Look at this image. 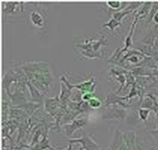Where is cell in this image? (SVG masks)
Listing matches in <instances>:
<instances>
[{"label": "cell", "instance_id": "1", "mask_svg": "<svg viewBox=\"0 0 158 150\" xmlns=\"http://www.w3.org/2000/svg\"><path fill=\"white\" fill-rule=\"evenodd\" d=\"M143 140L134 132H123L116 129L107 150H144Z\"/></svg>", "mask_w": 158, "mask_h": 150}, {"label": "cell", "instance_id": "2", "mask_svg": "<svg viewBox=\"0 0 158 150\" xmlns=\"http://www.w3.org/2000/svg\"><path fill=\"white\" fill-rule=\"evenodd\" d=\"M71 144L73 143H80L81 147L80 150H100L103 149V146L97 144L91 136L86 134L84 131H83V137L80 139H73V140H68Z\"/></svg>", "mask_w": 158, "mask_h": 150}, {"label": "cell", "instance_id": "3", "mask_svg": "<svg viewBox=\"0 0 158 150\" xmlns=\"http://www.w3.org/2000/svg\"><path fill=\"white\" fill-rule=\"evenodd\" d=\"M41 8L35 9L29 14V20L32 26L38 29H43L47 24V16Z\"/></svg>", "mask_w": 158, "mask_h": 150}, {"label": "cell", "instance_id": "4", "mask_svg": "<svg viewBox=\"0 0 158 150\" xmlns=\"http://www.w3.org/2000/svg\"><path fill=\"white\" fill-rule=\"evenodd\" d=\"M127 116V112L124 109H116V108H110L103 114V120H123Z\"/></svg>", "mask_w": 158, "mask_h": 150}, {"label": "cell", "instance_id": "5", "mask_svg": "<svg viewBox=\"0 0 158 150\" xmlns=\"http://www.w3.org/2000/svg\"><path fill=\"white\" fill-rule=\"evenodd\" d=\"M86 124V121L85 119H81L79 120H74L71 124L66 125L63 127L64 132L66 136H70L73 134V132L78 129H80L81 127L84 126Z\"/></svg>", "mask_w": 158, "mask_h": 150}, {"label": "cell", "instance_id": "6", "mask_svg": "<svg viewBox=\"0 0 158 150\" xmlns=\"http://www.w3.org/2000/svg\"><path fill=\"white\" fill-rule=\"evenodd\" d=\"M120 26H121V22L117 21V20L115 19V18H112L107 23L103 24V26H102V27H108L110 29V30H111L113 32V31L115 30V29Z\"/></svg>", "mask_w": 158, "mask_h": 150}, {"label": "cell", "instance_id": "7", "mask_svg": "<svg viewBox=\"0 0 158 150\" xmlns=\"http://www.w3.org/2000/svg\"><path fill=\"white\" fill-rule=\"evenodd\" d=\"M123 3L122 2L120 1H108L106 2V4L107 6L113 10H115L117 12H120V9H121V6Z\"/></svg>", "mask_w": 158, "mask_h": 150}, {"label": "cell", "instance_id": "8", "mask_svg": "<svg viewBox=\"0 0 158 150\" xmlns=\"http://www.w3.org/2000/svg\"><path fill=\"white\" fill-rule=\"evenodd\" d=\"M88 104H89V106H90L91 108H93V109H98V108H100V106H101L102 102L100 101L98 98L94 96V98H92L89 102H88Z\"/></svg>", "mask_w": 158, "mask_h": 150}, {"label": "cell", "instance_id": "9", "mask_svg": "<svg viewBox=\"0 0 158 150\" xmlns=\"http://www.w3.org/2000/svg\"><path fill=\"white\" fill-rule=\"evenodd\" d=\"M151 110L148 109H139V116H140V118L143 120L144 123L147 122V119H148V114L150 113Z\"/></svg>", "mask_w": 158, "mask_h": 150}, {"label": "cell", "instance_id": "10", "mask_svg": "<svg viewBox=\"0 0 158 150\" xmlns=\"http://www.w3.org/2000/svg\"><path fill=\"white\" fill-rule=\"evenodd\" d=\"M28 86H29V89H31V92H32V95L33 98H35L36 99V100H39L40 98H41V95H40V92L39 91H37V89H35V87H34L32 85H31L30 83H28Z\"/></svg>", "mask_w": 158, "mask_h": 150}, {"label": "cell", "instance_id": "11", "mask_svg": "<svg viewBox=\"0 0 158 150\" xmlns=\"http://www.w3.org/2000/svg\"><path fill=\"white\" fill-rule=\"evenodd\" d=\"M149 132L151 134H152V135L155 137V139L157 140V146H158V129H155V130L149 131Z\"/></svg>", "mask_w": 158, "mask_h": 150}, {"label": "cell", "instance_id": "12", "mask_svg": "<svg viewBox=\"0 0 158 150\" xmlns=\"http://www.w3.org/2000/svg\"><path fill=\"white\" fill-rule=\"evenodd\" d=\"M153 20L154 21V22L156 23V24H158V12H157V13L154 15V18H153Z\"/></svg>", "mask_w": 158, "mask_h": 150}, {"label": "cell", "instance_id": "13", "mask_svg": "<svg viewBox=\"0 0 158 150\" xmlns=\"http://www.w3.org/2000/svg\"><path fill=\"white\" fill-rule=\"evenodd\" d=\"M72 148H73V144H71V143H70V144L69 145V147H68L66 150H72ZM49 149H50V150H56L55 149H53V148H52V146H51V147L49 148Z\"/></svg>", "mask_w": 158, "mask_h": 150}, {"label": "cell", "instance_id": "14", "mask_svg": "<svg viewBox=\"0 0 158 150\" xmlns=\"http://www.w3.org/2000/svg\"><path fill=\"white\" fill-rule=\"evenodd\" d=\"M153 75H157V76H158V70L156 71L155 72H154V73H153Z\"/></svg>", "mask_w": 158, "mask_h": 150}, {"label": "cell", "instance_id": "15", "mask_svg": "<svg viewBox=\"0 0 158 150\" xmlns=\"http://www.w3.org/2000/svg\"><path fill=\"white\" fill-rule=\"evenodd\" d=\"M154 94H155V95H157V97H158V91H157V92H154Z\"/></svg>", "mask_w": 158, "mask_h": 150}, {"label": "cell", "instance_id": "16", "mask_svg": "<svg viewBox=\"0 0 158 150\" xmlns=\"http://www.w3.org/2000/svg\"><path fill=\"white\" fill-rule=\"evenodd\" d=\"M156 150H158V149H156Z\"/></svg>", "mask_w": 158, "mask_h": 150}]
</instances>
